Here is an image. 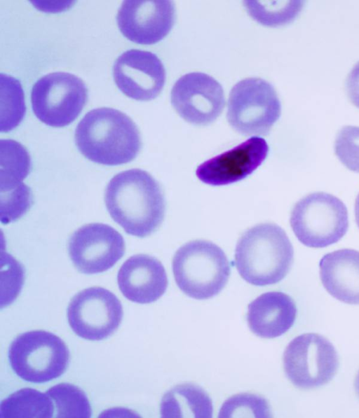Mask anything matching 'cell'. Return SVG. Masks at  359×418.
<instances>
[{"label": "cell", "mask_w": 359, "mask_h": 418, "mask_svg": "<svg viewBox=\"0 0 359 418\" xmlns=\"http://www.w3.org/2000/svg\"><path fill=\"white\" fill-rule=\"evenodd\" d=\"M281 105L273 85L261 78H248L231 90L226 118L244 135H265L278 120Z\"/></svg>", "instance_id": "cell-7"}, {"label": "cell", "mask_w": 359, "mask_h": 418, "mask_svg": "<svg viewBox=\"0 0 359 418\" xmlns=\"http://www.w3.org/2000/svg\"><path fill=\"white\" fill-rule=\"evenodd\" d=\"M334 153L349 170L359 173V127L347 125L338 132L334 144Z\"/></svg>", "instance_id": "cell-26"}, {"label": "cell", "mask_w": 359, "mask_h": 418, "mask_svg": "<svg viewBox=\"0 0 359 418\" xmlns=\"http://www.w3.org/2000/svg\"><path fill=\"white\" fill-rule=\"evenodd\" d=\"M118 285L129 300L151 303L160 298L168 287V277L162 263L146 254L130 257L121 267Z\"/></svg>", "instance_id": "cell-16"}, {"label": "cell", "mask_w": 359, "mask_h": 418, "mask_svg": "<svg viewBox=\"0 0 359 418\" xmlns=\"http://www.w3.org/2000/svg\"><path fill=\"white\" fill-rule=\"evenodd\" d=\"M69 257L84 274H96L113 267L123 256L122 235L109 225L95 223L76 230L69 241Z\"/></svg>", "instance_id": "cell-11"}, {"label": "cell", "mask_w": 359, "mask_h": 418, "mask_svg": "<svg viewBox=\"0 0 359 418\" xmlns=\"http://www.w3.org/2000/svg\"><path fill=\"white\" fill-rule=\"evenodd\" d=\"M170 100L181 118L197 125L214 122L225 103L222 85L210 76L201 72L181 76L172 87Z\"/></svg>", "instance_id": "cell-12"}, {"label": "cell", "mask_w": 359, "mask_h": 418, "mask_svg": "<svg viewBox=\"0 0 359 418\" xmlns=\"http://www.w3.org/2000/svg\"><path fill=\"white\" fill-rule=\"evenodd\" d=\"M123 317L120 300L109 290L99 286L88 288L76 294L67 308V319L72 330L89 340L110 336Z\"/></svg>", "instance_id": "cell-10"}, {"label": "cell", "mask_w": 359, "mask_h": 418, "mask_svg": "<svg viewBox=\"0 0 359 418\" xmlns=\"http://www.w3.org/2000/svg\"><path fill=\"white\" fill-rule=\"evenodd\" d=\"M345 88L349 100L359 109V62L348 74Z\"/></svg>", "instance_id": "cell-27"}, {"label": "cell", "mask_w": 359, "mask_h": 418, "mask_svg": "<svg viewBox=\"0 0 359 418\" xmlns=\"http://www.w3.org/2000/svg\"><path fill=\"white\" fill-rule=\"evenodd\" d=\"M8 359L21 379L43 383L59 377L66 370L69 352L57 335L45 330H32L18 336L11 344Z\"/></svg>", "instance_id": "cell-6"}, {"label": "cell", "mask_w": 359, "mask_h": 418, "mask_svg": "<svg viewBox=\"0 0 359 418\" xmlns=\"http://www.w3.org/2000/svg\"><path fill=\"white\" fill-rule=\"evenodd\" d=\"M269 146L263 138L252 137L232 149L200 165L197 177L212 186H223L242 180L265 160Z\"/></svg>", "instance_id": "cell-15"}, {"label": "cell", "mask_w": 359, "mask_h": 418, "mask_svg": "<svg viewBox=\"0 0 359 418\" xmlns=\"http://www.w3.org/2000/svg\"><path fill=\"white\" fill-rule=\"evenodd\" d=\"M354 386H355V390L356 394L359 397V370L355 375Z\"/></svg>", "instance_id": "cell-29"}, {"label": "cell", "mask_w": 359, "mask_h": 418, "mask_svg": "<svg viewBox=\"0 0 359 418\" xmlns=\"http://www.w3.org/2000/svg\"><path fill=\"white\" fill-rule=\"evenodd\" d=\"M293 260V246L284 230L275 223H260L247 230L236 246V269L244 280L255 286L281 281Z\"/></svg>", "instance_id": "cell-3"}, {"label": "cell", "mask_w": 359, "mask_h": 418, "mask_svg": "<svg viewBox=\"0 0 359 418\" xmlns=\"http://www.w3.org/2000/svg\"><path fill=\"white\" fill-rule=\"evenodd\" d=\"M116 20L128 39L140 44H154L171 30L175 6L168 0H127L123 1Z\"/></svg>", "instance_id": "cell-13"}, {"label": "cell", "mask_w": 359, "mask_h": 418, "mask_svg": "<svg viewBox=\"0 0 359 418\" xmlns=\"http://www.w3.org/2000/svg\"><path fill=\"white\" fill-rule=\"evenodd\" d=\"M250 16L258 22L270 27L287 24L300 13L302 1H245Z\"/></svg>", "instance_id": "cell-23"}, {"label": "cell", "mask_w": 359, "mask_h": 418, "mask_svg": "<svg viewBox=\"0 0 359 418\" xmlns=\"http://www.w3.org/2000/svg\"><path fill=\"white\" fill-rule=\"evenodd\" d=\"M26 107L22 85L18 80L1 74V132H9L22 120Z\"/></svg>", "instance_id": "cell-22"}, {"label": "cell", "mask_w": 359, "mask_h": 418, "mask_svg": "<svg viewBox=\"0 0 359 418\" xmlns=\"http://www.w3.org/2000/svg\"><path fill=\"white\" fill-rule=\"evenodd\" d=\"M320 277L326 291L334 298L359 305V251L351 249L334 251L319 262Z\"/></svg>", "instance_id": "cell-18"}, {"label": "cell", "mask_w": 359, "mask_h": 418, "mask_svg": "<svg viewBox=\"0 0 359 418\" xmlns=\"http://www.w3.org/2000/svg\"><path fill=\"white\" fill-rule=\"evenodd\" d=\"M172 271L180 289L197 300L217 295L231 274L223 250L207 240L191 241L180 247L173 257Z\"/></svg>", "instance_id": "cell-4"}, {"label": "cell", "mask_w": 359, "mask_h": 418, "mask_svg": "<svg viewBox=\"0 0 359 418\" xmlns=\"http://www.w3.org/2000/svg\"><path fill=\"white\" fill-rule=\"evenodd\" d=\"M355 217L356 224L359 228V193L358 194L355 202Z\"/></svg>", "instance_id": "cell-28"}, {"label": "cell", "mask_w": 359, "mask_h": 418, "mask_svg": "<svg viewBox=\"0 0 359 418\" xmlns=\"http://www.w3.org/2000/svg\"><path fill=\"white\" fill-rule=\"evenodd\" d=\"M104 202L114 221L133 236L150 235L164 218L163 190L150 174L140 169L116 174L106 187Z\"/></svg>", "instance_id": "cell-1"}, {"label": "cell", "mask_w": 359, "mask_h": 418, "mask_svg": "<svg viewBox=\"0 0 359 418\" xmlns=\"http://www.w3.org/2000/svg\"><path fill=\"white\" fill-rule=\"evenodd\" d=\"M54 410L53 402L46 393L24 388L1 401L0 416L2 418H50Z\"/></svg>", "instance_id": "cell-20"}, {"label": "cell", "mask_w": 359, "mask_h": 418, "mask_svg": "<svg viewBox=\"0 0 359 418\" xmlns=\"http://www.w3.org/2000/svg\"><path fill=\"white\" fill-rule=\"evenodd\" d=\"M88 99L83 81L74 74L53 72L43 76L32 87V111L42 123L51 127L69 125L79 116Z\"/></svg>", "instance_id": "cell-9"}, {"label": "cell", "mask_w": 359, "mask_h": 418, "mask_svg": "<svg viewBox=\"0 0 359 418\" xmlns=\"http://www.w3.org/2000/svg\"><path fill=\"white\" fill-rule=\"evenodd\" d=\"M339 356L333 344L313 333L294 337L283 354V368L288 379L297 387L309 389L330 382L339 368Z\"/></svg>", "instance_id": "cell-8"}, {"label": "cell", "mask_w": 359, "mask_h": 418, "mask_svg": "<svg viewBox=\"0 0 359 418\" xmlns=\"http://www.w3.org/2000/svg\"><path fill=\"white\" fill-rule=\"evenodd\" d=\"M46 393L55 404V417H91V407L85 393L76 386L62 383L49 389Z\"/></svg>", "instance_id": "cell-24"}, {"label": "cell", "mask_w": 359, "mask_h": 418, "mask_svg": "<svg viewBox=\"0 0 359 418\" xmlns=\"http://www.w3.org/2000/svg\"><path fill=\"white\" fill-rule=\"evenodd\" d=\"M161 415L166 418L212 417V403L208 394L192 384L175 386L162 398Z\"/></svg>", "instance_id": "cell-19"}, {"label": "cell", "mask_w": 359, "mask_h": 418, "mask_svg": "<svg viewBox=\"0 0 359 418\" xmlns=\"http://www.w3.org/2000/svg\"><path fill=\"white\" fill-rule=\"evenodd\" d=\"M114 79L127 97L140 101L155 99L165 81V71L154 53L131 49L122 53L114 64Z\"/></svg>", "instance_id": "cell-14"}, {"label": "cell", "mask_w": 359, "mask_h": 418, "mask_svg": "<svg viewBox=\"0 0 359 418\" xmlns=\"http://www.w3.org/2000/svg\"><path fill=\"white\" fill-rule=\"evenodd\" d=\"M75 142L86 158L104 165L128 163L141 148L140 134L131 118L107 107L85 115L76 128Z\"/></svg>", "instance_id": "cell-2"}, {"label": "cell", "mask_w": 359, "mask_h": 418, "mask_svg": "<svg viewBox=\"0 0 359 418\" xmlns=\"http://www.w3.org/2000/svg\"><path fill=\"white\" fill-rule=\"evenodd\" d=\"M290 223L298 240L310 248H324L339 242L348 228V211L336 196L310 193L292 209Z\"/></svg>", "instance_id": "cell-5"}, {"label": "cell", "mask_w": 359, "mask_h": 418, "mask_svg": "<svg viewBox=\"0 0 359 418\" xmlns=\"http://www.w3.org/2000/svg\"><path fill=\"white\" fill-rule=\"evenodd\" d=\"M296 305L291 297L278 291L265 293L248 307L247 321L251 331L264 338H274L294 324Z\"/></svg>", "instance_id": "cell-17"}, {"label": "cell", "mask_w": 359, "mask_h": 418, "mask_svg": "<svg viewBox=\"0 0 359 418\" xmlns=\"http://www.w3.org/2000/svg\"><path fill=\"white\" fill-rule=\"evenodd\" d=\"M1 193L22 187L27 176L31 160L26 148L13 139L1 140Z\"/></svg>", "instance_id": "cell-21"}, {"label": "cell", "mask_w": 359, "mask_h": 418, "mask_svg": "<svg viewBox=\"0 0 359 418\" xmlns=\"http://www.w3.org/2000/svg\"><path fill=\"white\" fill-rule=\"evenodd\" d=\"M270 407L262 397L251 393L231 396L222 405L219 417H270Z\"/></svg>", "instance_id": "cell-25"}]
</instances>
